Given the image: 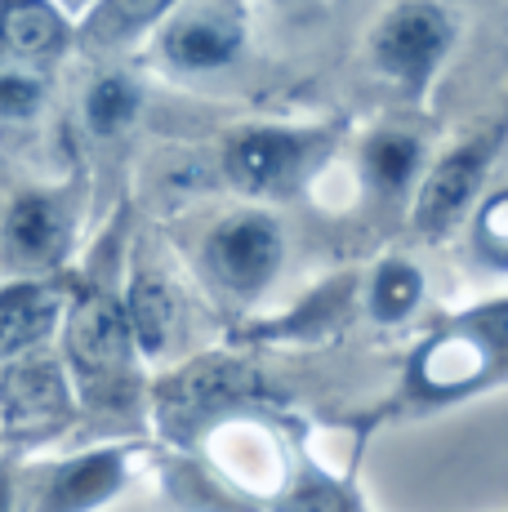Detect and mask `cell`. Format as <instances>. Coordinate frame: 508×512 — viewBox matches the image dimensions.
Instances as JSON below:
<instances>
[{
	"instance_id": "7a4b0ae2",
	"label": "cell",
	"mask_w": 508,
	"mask_h": 512,
	"mask_svg": "<svg viewBox=\"0 0 508 512\" xmlns=\"http://www.w3.org/2000/svg\"><path fill=\"white\" fill-rule=\"evenodd\" d=\"M508 374V303L504 294L446 317L410 348L384 419H428L473 397L500 392Z\"/></svg>"
},
{
	"instance_id": "7c38bea8",
	"label": "cell",
	"mask_w": 508,
	"mask_h": 512,
	"mask_svg": "<svg viewBox=\"0 0 508 512\" xmlns=\"http://www.w3.org/2000/svg\"><path fill=\"white\" fill-rule=\"evenodd\" d=\"M121 317H125V330H130L134 352H139L143 366L170 357L174 339H179V294H174V285L156 268H148V263L130 268V277H125Z\"/></svg>"
},
{
	"instance_id": "5bb4252c",
	"label": "cell",
	"mask_w": 508,
	"mask_h": 512,
	"mask_svg": "<svg viewBox=\"0 0 508 512\" xmlns=\"http://www.w3.org/2000/svg\"><path fill=\"white\" fill-rule=\"evenodd\" d=\"M72 41V18L54 0H0V54H9L18 67L41 72Z\"/></svg>"
},
{
	"instance_id": "9a60e30c",
	"label": "cell",
	"mask_w": 508,
	"mask_h": 512,
	"mask_svg": "<svg viewBox=\"0 0 508 512\" xmlns=\"http://www.w3.org/2000/svg\"><path fill=\"white\" fill-rule=\"evenodd\" d=\"M179 5L183 0H94L81 14V27L72 36L81 45L112 54V49H125L143 41L148 32H156Z\"/></svg>"
},
{
	"instance_id": "277c9868",
	"label": "cell",
	"mask_w": 508,
	"mask_h": 512,
	"mask_svg": "<svg viewBox=\"0 0 508 512\" xmlns=\"http://www.w3.org/2000/svg\"><path fill=\"white\" fill-rule=\"evenodd\" d=\"M286 263V232L268 210H232L205 232L201 277L232 308H250L272 290Z\"/></svg>"
},
{
	"instance_id": "30bf717a",
	"label": "cell",
	"mask_w": 508,
	"mask_h": 512,
	"mask_svg": "<svg viewBox=\"0 0 508 512\" xmlns=\"http://www.w3.org/2000/svg\"><path fill=\"white\" fill-rule=\"evenodd\" d=\"M246 36L241 0H183L156 27V54L174 76H219L237 67Z\"/></svg>"
},
{
	"instance_id": "2e32d148",
	"label": "cell",
	"mask_w": 508,
	"mask_h": 512,
	"mask_svg": "<svg viewBox=\"0 0 508 512\" xmlns=\"http://www.w3.org/2000/svg\"><path fill=\"white\" fill-rule=\"evenodd\" d=\"M143 116V81L130 72H99L81 94V125L94 143H116Z\"/></svg>"
},
{
	"instance_id": "ac0fdd59",
	"label": "cell",
	"mask_w": 508,
	"mask_h": 512,
	"mask_svg": "<svg viewBox=\"0 0 508 512\" xmlns=\"http://www.w3.org/2000/svg\"><path fill=\"white\" fill-rule=\"evenodd\" d=\"M473 254L491 272L508 268V196L504 187H491L482 201L473 205Z\"/></svg>"
},
{
	"instance_id": "9c48e42d",
	"label": "cell",
	"mask_w": 508,
	"mask_h": 512,
	"mask_svg": "<svg viewBox=\"0 0 508 512\" xmlns=\"http://www.w3.org/2000/svg\"><path fill=\"white\" fill-rule=\"evenodd\" d=\"M76 423V401L58 357L32 352L0 366V432L9 450L27 455L41 441L63 437Z\"/></svg>"
},
{
	"instance_id": "ffe728a7",
	"label": "cell",
	"mask_w": 508,
	"mask_h": 512,
	"mask_svg": "<svg viewBox=\"0 0 508 512\" xmlns=\"http://www.w3.org/2000/svg\"><path fill=\"white\" fill-rule=\"evenodd\" d=\"M27 459L18 450H0V512H23Z\"/></svg>"
},
{
	"instance_id": "4fadbf2b",
	"label": "cell",
	"mask_w": 508,
	"mask_h": 512,
	"mask_svg": "<svg viewBox=\"0 0 508 512\" xmlns=\"http://www.w3.org/2000/svg\"><path fill=\"white\" fill-rule=\"evenodd\" d=\"M428 165V147L424 134L410 130V125L393 121V125H379L357 152V170L366 192L375 196L379 205H397L415 192L419 174Z\"/></svg>"
},
{
	"instance_id": "5b68a950",
	"label": "cell",
	"mask_w": 508,
	"mask_h": 512,
	"mask_svg": "<svg viewBox=\"0 0 508 512\" xmlns=\"http://www.w3.org/2000/svg\"><path fill=\"white\" fill-rule=\"evenodd\" d=\"M504 147V130L491 125L482 134H468L455 147H446L437 161L424 165L415 192H410V228L419 236H446L473 214V205L486 196Z\"/></svg>"
},
{
	"instance_id": "44dd1931",
	"label": "cell",
	"mask_w": 508,
	"mask_h": 512,
	"mask_svg": "<svg viewBox=\"0 0 508 512\" xmlns=\"http://www.w3.org/2000/svg\"><path fill=\"white\" fill-rule=\"evenodd\" d=\"M58 9H63V14H85V9L94 5V0H54Z\"/></svg>"
},
{
	"instance_id": "6da1fadb",
	"label": "cell",
	"mask_w": 508,
	"mask_h": 512,
	"mask_svg": "<svg viewBox=\"0 0 508 512\" xmlns=\"http://www.w3.org/2000/svg\"><path fill=\"white\" fill-rule=\"evenodd\" d=\"M58 366L76 401V419L103 428L99 441L139 437L148 419V383L134 339L121 317V285L112 272H90L85 285L67 290L58 321Z\"/></svg>"
},
{
	"instance_id": "e0dca14e",
	"label": "cell",
	"mask_w": 508,
	"mask_h": 512,
	"mask_svg": "<svg viewBox=\"0 0 508 512\" xmlns=\"http://www.w3.org/2000/svg\"><path fill=\"white\" fill-rule=\"evenodd\" d=\"M424 285L428 281L415 259H406V254L379 259L375 272L366 277V299H361L366 321H375V326H402L424 303Z\"/></svg>"
},
{
	"instance_id": "8992f818",
	"label": "cell",
	"mask_w": 508,
	"mask_h": 512,
	"mask_svg": "<svg viewBox=\"0 0 508 512\" xmlns=\"http://www.w3.org/2000/svg\"><path fill=\"white\" fill-rule=\"evenodd\" d=\"M326 152V125H246L223 139V174L246 196H290Z\"/></svg>"
},
{
	"instance_id": "52a82bcc",
	"label": "cell",
	"mask_w": 508,
	"mask_h": 512,
	"mask_svg": "<svg viewBox=\"0 0 508 512\" xmlns=\"http://www.w3.org/2000/svg\"><path fill=\"white\" fill-rule=\"evenodd\" d=\"M76 183L58 187H27L0 214V250L14 268L54 272L72 259L76 228H81V205H85V174H72Z\"/></svg>"
},
{
	"instance_id": "d6986e66",
	"label": "cell",
	"mask_w": 508,
	"mask_h": 512,
	"mask_svg": "<svg viewBox=\"0 0 508 512\" xmlns=\"http://www.w3.org/2000/svg\"><path fill=\"white\" fill-rule=\"evenodd\" d=\"M45 98H50V85H45V76L36 67H18V63L0 67V121L5 125L36 121Z\"/></svg>"
},
{
	"instance_id": "8fae6325",
	"label": "cell",
	"mask_w": 508,
	"mask_h": 512,
	"mask_svg": "<svg viewBox=\"0 0 508 512\" xmlns=\"http://www.w3.org/2000/svg\"><path fill=\"white\" fill-rule=\"evenodd\" d=\"M63 308L67 290L45 277H18L0 285V366L45 352V343L58 334Z\"/></svg>"
},
{
	"instance_id": "3957f363",
	"label": "cell",
	"mask_w": 508,
	"mask_h": 512,
	"mask_svg": "<svg viewBox=\"0 0 508 512\" xmlns=\"http://www.w3.org/2000/svg\"><path fill=\"white\" fill-rule=\"evenodd\" d=\"M152 459V441H90L85 450L27 464L23 512H103L139 477V464Z\"/></svg>"
},
{
	"instance_id": "ba28073f",
	"label": "cell",
	"mask_w": 508,
	"mask_h": 512,
	"mask_svg": "<svg viewBox=\"0 0 508 512\" xmlns=\"http://www.w3.org/2000/svg\"><path fill=\"white\" fill-rule=\"evenodd\" d=\"M455 45V18L437 0H397L370 32V63L402 94L424 98Z\"/></svg>"
}]
</instances>
